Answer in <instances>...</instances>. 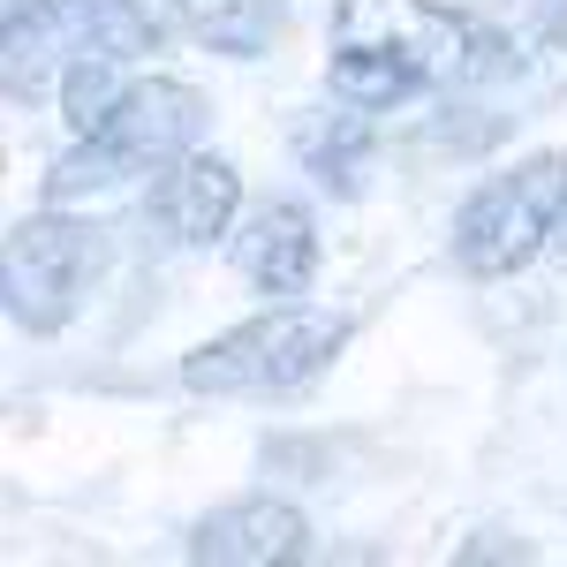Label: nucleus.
Masks as SVG:
<instances>
[{
	"instance_id": "obj_1",
	"label": "nucleus",
	"mask_w": 567,
	"mask_h": 567,
	"mask_svg": "<svg viewBox=\"0 0 567 567\" xmlns=\"http://www.w3.org/2000/svg\"><path fill=\"white\" fill-rule=\"evenodd\" d=\"M470 23L439 0H341L333 8V99L386 114L432 84H462Z\"/></svg>"
},
{
	"instance_id": "obj_13",
	"label": "nucleus",
	"mask_w": 567,
	"mask_h": 567,
	"mask_svg": "<svg viewBox=\"0 0 567 567\" xmlns=\"http://www.w3.org/2000/svg\"><path fill=\"white\" fill-rule=\"evenodd\" d=\"M553 243H560V258H567V219H560V235H553Z\"/></svg>"
},
{
	"instance_id": "obj_11",
	"label": "nucleus",
	"mask_w": 567,
	"mask_h": 567,
	"mask_svg": "<svg viewBox=\"0 0 567 567\" xmlns=\"http://www.w3.org/2000/svg\"><path fill=\"white\" fill-rule=\"evenodd\" d=\"M122 53H76L69 61V76H61V114H69V130L91 136L114 106H122Z\"/></svg>"
},
{
	"instance_id": "obj_2",
	"label": "nucleus",
	"mask_w": 567,
	"mask_h": 567,
	"mask_svg": "<svg viewBox=\"0 0 567 567\" xmlns=\"http://www.w3.org/2000/svg\"><path fill=\"white\" fill-rule=\"evenodd\" d=\"M213 122L205 91L175 84V76H152V84H130L122 106L99 122V130L45 175V205H76L91 189H122L130 175H152V167H175L182 152H197V136Z\"/></svg>"
},
{
	"instance_id": "obj_8",
	"label": "nucleus",
	"mask_w": 567,
	"mask_h": 567,
	"mask_svg": "<svg viewBox=\"0 0 567 567\" xmlns=\"http://www.w3.org/2000/svg\"><path fill=\"white\" fill-rule=\"evenodd\" d=\"M235 265L258 296H303L318 272V235L303 205H258L235 235Z\"/></svg>"
},
{
	"instance_id": "obj_7",
	"label": "nucleus",
	"mask_w": 567,
	"mask_h": 567,
	"mask_svg": "<svg viewBox=\"0 0 567 567\" xmlns=\"http://www.w3.org/2000/svg\"><path fill=\"white\" fill-rule=\"evenodd\" d=\"M235 205H243V175L227 159H213V152H182L175 167L159 175V189H152V213H159V227L175 243H213V235H227L235 227Z\"/></svg>"
},
{
	"instance_id": "obj_9",
	"label": "nucleus",
	"mask_w": 567,
	"mask_h": 567,
	"mask_svg": "<svg viewBox=\"0 0 567 567\" xmlns=\"http://www.w3.org/2000/svg\"><path fill=\"white\" fill-rule=\"evenodd\" d=\"M8 99H39L53 61H69V23H61V0H8Z\"/></svg>"
},
{
	"instance_id": "obj_4",
	"label": "nucleus",
	"mask_w": 567,
	"mask_h": 567,
	"mask_svg": "<svg viewBox=\"0 0 567 567\" xmlns=\"http://www.w3.org/2000/svg\"><path fill=\"white\" fill-rule=\"evenodd\" d=\"M567 219V152H537L523 167L492 175L454 213V258L477 280H499V272H523Z\"/></svg>"
},
{
	"instance_id": "obj_3",
	"label": "nucleus",
	"mask_w": 567,
	"mask_h": 567,
	"mask_svg": "<svg viewBox=\"0 0 567 567\" xmlns=\"http://www.w3.org/2000/svg\"><path fill=\"white\" fill-rule=\"evenodd\" d=\"M341 349H349V326L333 310L280 303V310H265V318H243L235 333L205 341L182 363V379L197 393H296Z\"/></svg>"
},
{
	"instance_id": "obj_10",
	"label": "nucleus",
	"mask_w": 567,
	"mask_h": 567,
	"mask_svg": "<svg viewBox=\"0 0 567 567\" xmlns=\"http://www.w3.org/2000/svg\"><path fill=\"white\" fill-rule=\"evenodd\" d=\"M296 152H303V167L326 182V189L355 197V189H363V159H371V106L310 114L303 130H296Z\"/></svg>"
},
{
	"instance_id": "obj_5",
	"label": "nucleus",
	"mask_w": 567,
	"mask_h": 567,
	"mask_svg": "<svg viewBox=\"0 0 567 567\" xmlns=\"http://www.w3.org/2000/svg\"><path fill=\"white\" fill-rule=\"evenodd\" d=\"M91 272H99V227L69 213H39L8 227V258H0V288H8V318L23 333H61L76 303H84Z\"/></svg>"
},
{
	"instance_id": "obj_6",
	"label": "nucleus",
	"mask_w": 567,
	"mask_h": 567,
	"mask_svg": "<svg viewBox=\"0 0 567 567\" xmlns=\"http://www.w3.org/2000/svg\"><path fill=\"white\" fill-rule=\"evenodd\" d=\"M310 553V529L296 507L280 499H243V507H219L197 523L189 537V560H219V567H288Z\"/></svg>"
},
{
	"instance_id": "obj_12",
	"label": "nucleus",
	"mask_w": 567,
	"mask_h": 567,
	"mask_svg": "<svg viewBox=\"0 0 567 567\" xmlns=\"http://www.w3.org/2000/svg\"><path fill=\"white\" fill-rule=\"evenodd\" d=\"M272 31H280V0H213L197 16V39L219 53H258Z\"/></svg>"
}]
</instances>
